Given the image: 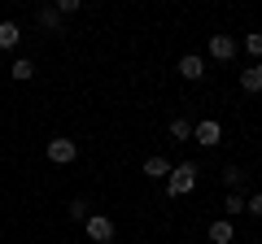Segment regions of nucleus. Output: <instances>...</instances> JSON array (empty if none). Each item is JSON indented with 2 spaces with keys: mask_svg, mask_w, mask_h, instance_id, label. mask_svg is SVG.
<instances>
[{
  "mask_svg": "<svg viewBox=\"0 0 262 244\" xmlns=\"http://www.w3.org/2000/svg\"><path fill=\"white\" fill-rule=\"evenodd\" d=\"M192 188H196V166H192V161L170 166V175H166V192H170V197H184V192H192Z\"/></svg>",
  "mask_w": 262,
  "mask_h": 244,
  "instance_id": "nucleus-1",
  "label": "nucleus"
},
{
  "mask_svg": "<svg viewBox=\"0 0 262 244\" xmlns=\"http://www.w3.org/2000/svg\"><path fill=\"white\" fill-rule=\"evenodd\" d=\"M75 157H79V144H75V140H61V135H57V140H48V161L66 166V161H75Z\"/></svg>",
  "mask_w": 262,
  "mask_h": 244,
  "instance_id": "nucleus-2",
  "label": "nucleus"
},
{
  "mask_svg": "<svg viewBox=\"0 0 262 244\" xmlns=\"http://www.w3.org/2000/svg\"><path fill=\"white\" fill-rule=\"evenodd\" d=\"M192 140L206 144V149H214V144L223 140V127H219L214 118H206V122H196V127H192Z\"/></svg>",
  "mask_w": 262,
  "mask_h": 244,
  "instance_id": "nucleus-3",
  "label": "nucleus"
},
{
  "mask_svg": "<svg viewBox=\"0 0 262 244\" xmlns=\"http://www.w3.org/2000/svg\"><path fill=\"white\" fill-rule=\"evenodd\" d=\"M236 48H241V44H236L232 35H210V57H214V61H232Z\"/></svg>",
  "mask_w": 262,
  "mask_h": 244,
  "instance_id": "nucleus-4",
  "label": "nucleus"
},
{
  "mask_svg": "<svg viewBox=\"0 0 262 244\" xmlns=\"http://www.w3.org/2000/svg\"><path fill=\"white\" fill-rule=\"evenodd\" d=\"M88 223V235H92L96 244H105V240H114V223L110 218H101V214H92V218H83Z\"/></svg>",
  "mask_w": 262,
  "mask_h": 244,
  "instance_id": "nucleus-5",
  "label": "nucleus"
},
{
  "mask_svg": "<svg viewBox=\"0 0 262 244\" xmlns=\"http://www.w3.org/2000/svg\"><path fill=\"white\" fill-rule=\"evenodd\" d=\"M232 240H236V227L227 218H214L210 223V244H232Z\"/></svg>",
  "mask_w": 262,
  "mask_h": 244,
  "instance_id": "nucleus-6",
  "label": "nucleus"
},
{
  "mask_svg": "<svg viewBox=\"0 0 262 244\" xmlns=\"http://www.w3.org/2000/svg\"><path fill=\"white\" fill-rule=\"evenodd\" d=\"M179 75H184L188 83H192V79H201V75H206V61H201V57H192V53H188L184 61H179Z\"/></svg>",
  "mask_w": 262,
  "mask_h": 244,
  "instance_id": "nucleus-7",
  "label": "nucleus"
},
{
  "mask_svg": "<svg viewBox=\"0 0 262 244\" xmlns=\"http://www.w3.org/2000/svg\"><path fill=\"white\" fill-rule=\"evenodd\" d=\"M241 87H245V92H262V66H258V61H253L249 70H241Z\"/></svg>",
  "mask_w": 262,
  "mask_h": 244,
  "instance_id": "nucleus-8",
  "label": "nucleus"
},
{
  "mask_svg": "<svg viewBox=\"0 0 262 244\" xmlns=\"http://www.w3.org/2000/svg\"><path fill=\"white\" fill-rule=\"evenodd\" d=\"M18 39H22L18 22H0V48H18Z\"/></svg>",
  "mask_w": 262,
  "mask_h": 244,
  "instance_id": "nucleus-9",
  "label": "nucleus"
},
{
  "mask_svg": "<svg viewBox=\"0 0 262 244\" xmlns=\"http://www.w3.org/2000/svg\"><path fill=\"white\" fill-rule=\"evenodd\" d=\"M144 175H149V179H166L170 175V161L166 157H149V161H144Z\"/></svg>",
  "mask_w": 262,
  "mask_h": 244,
  "instance_id": "nucleus-10",
  "label": "nucleus"
},
{
  "mask_svg": "<svg viewBox=\"0 0 262 244\" xmlns=\"http://www.w3.org/2000/svg\"><path fill=\"white\" fill-rule=\"evenodd\" d=\"M170 135H175L179 144H184V140H192V122H188V118H175V122H170Z\"/></svg>",
  "mask_w": 262,
  "mask_h": 244,
  "instance_id": "nucleus-11",
  "label": "nucleus"
},
{
  "mask_svg": "<svg viewBox=\"0 0 262 244\" xmlns=\"http://www.w3.org/2000/svg\"><path fill=\"white\" fill-rule=\"evenodd\" d=\"M9 75H13V79H18V83H27V79H31V75H35V66H31L27 57H22V61H13V66H9Z\"/></svg>",
  "mask_w": 262,
  "mask_h": 244,
  "instance_id": "nucleus-12",
  "label": "nucleus"
},
{
  "mask_svg": "<svg viewBox=\"0 0 262 244\" xmlns=\"http://www.w3.org/2000/svg\"><path fill=\"white\" fill-rule=\"evenodd\" d=\"M39 27H48V31H61V13L44 5V9H39Z\"/></svg>",
  "mask_w": 262,
  "mask_h": 244,
  "instance_id": "nucleus-13",
  "label": "nucleus"
},
{
  "mask_svg": "<svg viewBox=\"0 0 262 244\" xmlns=\"http://www.w3.org/2000/svg\"><path fill=\"white\" fill-rule=\"evenodd\" d=\"M245 53H249V57H262V31H258V35H245Z\"/></svg>",
  "mask_w": 262,
  "mask_h": 244,
  "instance_id": "nucleus-14",
  "label": "nucleus"
},
{
  "mask_svg": "<svg viewBox=\"0 0 262 244\" xmlns=\"http://www.w3.org/2000/svg\"><path fill=\"white\" fill-rule=\"evenodd\" d=\"M223 209H227V214H245V197H236V192H232V197L223 201Z\"/></svg>",
  "mask_w": 262,
  "mask_h": 244,
  "instance_id": "nucleus-15",
  "label": "nucleus"
},
{
  "mask_svg": "<svg viewBox=\"0 0 262 244\" xmlns=\"http://www.w3.org/2000/svg\"><path fill=\"white\" fill-rule=\"evenodd\" d=\"M245 214H253V218H262V192H258V197H249V201H245Z\"/></svg>",
  "mask_w": 262,
  "mask_h": 244,
  "instance_id": "nucleus-16",
  "label": "nucleus"
},
{
  "mask_svg": "<svg viewBox=\"0 0 262 244\" xmlns=\"http://www.w3.org/2000/svg\"><path fill=\"white\" fill-rule=\"evenodd\" d=\"M53 9H57V13H75V9H79V0H57Z\"/></svg>",
  "mask_w": 262,
  "mask_h": 244,
  "instance_id": "nucleus-17",
  "label": "nucleus"
},
{
  "mask_svg": "<svg viewBox=\"0 0 262 244\" xmlns=\"http://www.w3.org/2000/svg\"><path fill=\"white\" fill-rule=\"evenodd\" d=\"M70 218H75V223H79V218H88V205H83V201H75V205H70Z\"/></svg>",
  "mask_w": 262,
  "mask_h": 244,
  "instance_id": "nucleus-18",
  "label": "nucleus"
}]
</instances>
